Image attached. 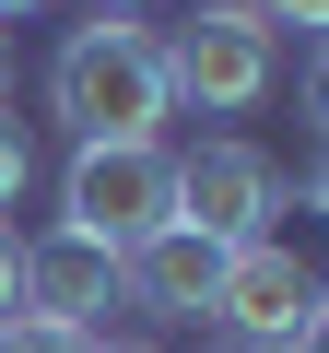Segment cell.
I'll return each mask as SVG.
<instances>
[{
  "instance_id": "1",
  "label": "cell",
  "mask_w": 329,
  "mask_h": 353,
  "mask_svg": "<svg viewBox=\"0 0 329 353\" xmlns=\"http://www.w3.org/2000/svg\"><path fill=\"white\" fill-rule=\"evenodd\" d=\"M47 106L71 141H164L177 118V83H164V36L129 24V12H94L71 24V48L47 59Z\"/></svg>"
},
{
  "instance_id": "2",
  "label": "cell",
  "mask_w": 329,
  "mask_h": 353,
  "mask_svg": "<svg viewBox=\"0 0 329 353\" xmlns=\"http://www.w3.org/2000/svg\"><path fill=\"white\" fill-rule=\"evenodd\" d=\"M59 224L129 259L141 236H164V224H177V153H164V141H71Z\"/></svg>"
},
{
  "instance_id": "3",
  "label": "cell",
  "mask_w": 329,
  "mask_h": 353,
  "mask_svg": "<svg viewBox=\"0 0 329 353\" xmlns=\"http://www.w3.org/2000/svg\"><path fill=\"white\" fill-rule=\"evenodd\" d=\"M164 83L200 118H247L282 83V24H259V0H200V12L164 36Z\"/></svg>"
},
{
  "instance_id": "4",
  "label": "cell",
  "mask_w": 329,
  "mask_h": 353,
  "mask_svg": "<svg viewBox=\"0 0 329 353\" xmlns=\"http://www.w3.org/2000/svg\"><path fill=\"white\" fill-rule=\"evenodd\" d=\"M270 212H282V176H270L259 141H200V153H177V224H189V236L247 248V236H270Z\"/></svg>"
},
{
  "instance_id": "5",
  "label": "cell",
  "mask_w": 329,
  "mask_h": 353,
  "mask_svg": "<svg viewBox=\"0 0 329 353\" xmlns=\"http://www.w3.org/2000/svg\"><path fill=\"white\" fill-rule=\"evenodd\" d=\"M329 283L282 248V236H247V248H224V283H212V330H235V341H294V318L317 306Z\"/></svg>"
},
{
  "instance_id": "6",
  "label": "cell",
  "mask_w": 329,
  "mask_h": 353,
  "mask_svg": "<svg viewBox=\"0 0 329 353\" xmlns=\"http://www.w3.org/2000/svg\"><path fill=\"white\" fill-rule=\"evenodd\" d=\"M106 306H129V294H118V248H94V236H71V224L24 248V318H47V330H83V341H94V318H106Z\"/></svg>"
},
{
  "instance_id": "7",
  "label": "cell",
  "mask_w": 329,
  "mask_h": 353,
  "mask_svg": "<svg viewBox=\"0 0 329 353\" xmlns=\"http://www.w3.org/2000/svg\"><path fill=\"white\" fill-rule=\"evenodd\" d=\"M212 283H224V248L212 236H189V224H164V236H141L129 259H118V294L141 306V318H212Z\"/></svg>"
},
{
  "instance_id": "8",
  "label": "cell",
  "mask_w": 329,
  "mask_h": 353,
  "mask_svg": "<svg viewBox=\"0 0 329 353\" xmlns=\"http://www.w3.org/2000/svg\"><path fill=\"white\" fill-rule=\"evenodd\" d=\"M24 176H36V141H24V118H12V106H0V212L24 201Z\"/></svg>"
},
{
  "instance_id": "9",
  "label": "cell",
  "mask_w": 329,
  "mask_h": 353,
  "mask_svg": "<svg viewBox=\"0 0 329 353\" xmlns=\"http://www.w3.org/2000/svg\"><path fill=\"white\" fill-rule=\"evenodd\" d=\"M0 353H94L83 330H47V318H0Z\"/></svg>"
},
{
  "instance_id": "10",
  "label": "cell",
  "mask_w": 329,
  "mask_h": 353,
  "mask_svg": "<svg viewBox=\"0 0 329 353\" xmlns=\"http://www.w3.org/2000/svg\"><path fill=\"white\" fill-rule=\"evenodd\" d=\"M0 318H24V236L0 224Z\"/></svg>"
},
{
  "instance_id": "11",
  "label": "cell",
  "mask_w": 329,
  "mask_h": 353,
  "mask_svg": "<svg viewBox=\"0 0 329 353\" xmlns=\"http://www.w3.org/2000/svg\"><path fill=\"white\" fill-rule=\"evenodd\" d=\"M259 24H317L329 36V0H259Z\"/></svg>"
},
{
  "instance_id": "12",
  "label": "cell",
  "mask_w": 329,
  "mask_h": 353,
  "mask_svg": "<svg viewBox=\"0 0 329 353\" xmlns=\"http://www.w3.org/2000/svg\"><path fill=\"white\" fill-rule=\"evenodd\" d=\"M306 118L329 130V36H317V59H306Z\"/></svg>"
},
{
  "instance_id": "13",
  "label": "cell",
  "mask_w": 329,
  "mask_h": 353,
  "mask_svg": "<svg viewBox=\"0 0 329 353\" xmlns=\"http://www.w3.org/2000/svg\"><path fill=\"white\" fill-rule=\"evenodd\" d=\"M282 353H329V294H317V306L294 318V341H282Z\"/></svg>"
},
{
  "instance_id": "14",
  "label": "cell",
  "mask_w": 329,
  "mask_h": 353,
  "mask_svg": "<svg viewBox=\"0 0 329 353\" xmlns=\"http://www.w3.org/2000/svg\"><path fill=\"white\" fill-rule=\"evenodd\" d=\"M200 353H282V341H235V330H212V341H200Z\"/></svg>"
},
{
  "instance_id": "15",
  "label": "cell",
  "mask_w": 329,
  "mask_h": 353,
  "mask_svg": "<svg viewBox=\"0 0 329 353\" xmlns=\"http://www.w3.org/2000/svg\"><path fill=\"white\" fill-rule=\"evenodd\" d=\"M0 106H12V24H0Z\"/></svg>"
},
{
  "instance_id": "16",
  "label": "cell",
  "mask_w": 329,
  "mask_h": 353,
  "mask_svg": "<svg viewBox=\"0 0 329 353\" xmlns=\"http://www.w3.org/2000/svg\"><path fill=\"white\" fill-rule=\"evenodd\" d=\"M306 201H317V212H329V153H317V176H306Z\"/></svg>"
},
{
  "instance_id": "17",
  "label": "cell",
  "mask_w": 329,
  "mask_h": 353,
  "mask_svg": "<svg viewBox=\"0 0 329 353\" xmlns=\"http://www.w3.org/2000/svg\"><path fill=\"white\" fill-rule=\"evenodd\" d=\"M94 353H153V341H94Z\"/></svg>"
},
{
  "instance_id": "18",
  "label": "cell",
  "mask_w": 329,
  "mask_h": 353,
  "mask_svg": "<svg viewBox=\"0 0 329 353\" xmlns=\"http://www.w3.org/2000/svg\"><path fill=\"white\" fill-rule=\"evenodd\" d=\"M12 12H36V0H0V24H12Z\"/></svg>"
},
{
  "instance_id": "19",
  "label": "cell",
  "mask_w": 329,
  "mask_h": 353,
  "mask_svg": "<svg viewBox=\"0 0 329 353\" xmlns=\"http://www.w3.org/2000/svg\"><path fill=\"white\" fill-rule=\"evenodd\" d=\"M94 12H141V0H94Z\"/></svg>"
}]
</instances>
